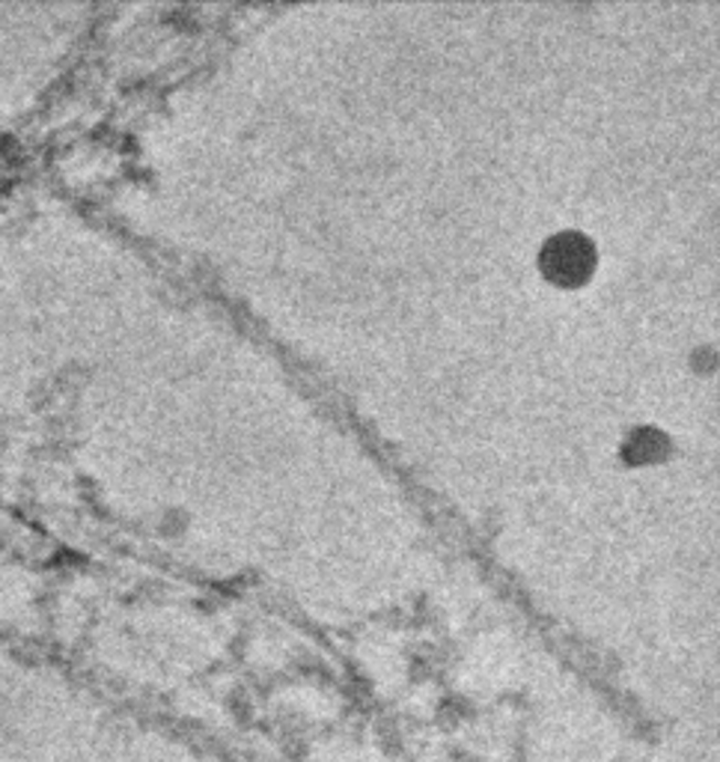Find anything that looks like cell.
<instances>
[{
	"label": "cell",
	"instance_id": "2",
	"mask_svg": "<svg viewBox=\"0 0 720 762\" xmlns=\"http://www.w3.org/2000/svg\"><path fill=\"white\" fill-rule=\"evenodd\" d=\"M664 447H667V441H664L658 432L640 430L632 438V444H628V453H634L632 456L634 462H649V459H658V456L664 453Z\"/></svg>",
	"mask_w": 720,
	"mask_h": 762
},
{
	"label": "cell",
	"instance_id": "1",
	"mask_svg": "<svg viewBox=\"0 0 720 762\" xmlns=\"http://www.w3.org/2000/svg\"><path fill=\"white\" fill-rule=\"evenodd\" d=\"M595 245L584 233H557L548 239L542 251H539V268L546 274V281L563 289H578L584 286L595 272Z\"/></svg>",
	"mask_w": 720,
	"mask_h": 762
}]
</instances>
